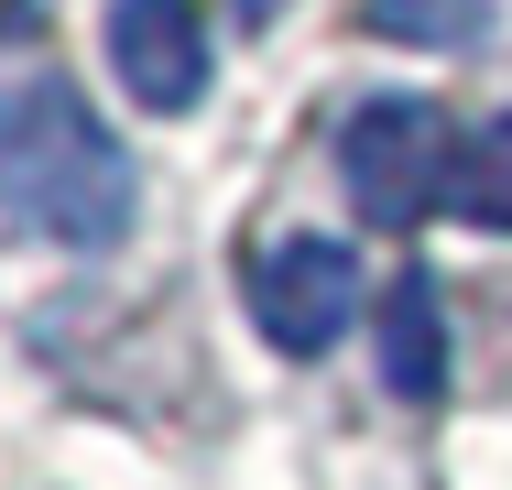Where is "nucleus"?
I'll list each match as a JSON object with an SVG mask.
<instances>
[{
    "label": "nucleus",
    "instance_id": "obj_9",
    "mask_svg": "<svg viewBox=\"0 0 512 490\" xmlns=\"http://www.w3.org/2000/svg\"><path fill=\"white\" fill-rule=\"evenodd\" d=\"M273 11H284V0H240V22H273Z\"/></svg>",
    "mask_w": 512,
    "mask_h": 490
},
{
    "label": "nucleus",
    "instance_id": "obj_4",
    "mask_svg": "<svg viewBox=\"0 0 512 490\" xmlns=\"http://www.w3.org/2000/svg\"><path fill=\"white\" fill-rule=\"evenodd\" d=\"M109 77L142 98L153 120L207 98V22L197 0H109Z\"/></svg>",
    "mask_w": 512,
    "mask_h": 490
},
{
    "label": "nucleus",
    "instance_id": "obj_3",
    "mask_svg": "<svg viewBox=\"0 0 512 490\" xmlns=\"http://www.w3.org/2000/svg\"><path fill=\"white\" fill-rule=\"evenodd\" d=\"M251 316H262V338H273L284 360H327V349L349 338V316H360V262H349V240H327V229L273 240V251L251 262Z\"/></svg>",
    "mask_w": 512,
    "mask_h": 490
},
{
    "label": "nucleus",
    "instance_id": "obj_8",
    "mask_svg": "<svg viewBox=\"0 0 512 490\" xmlns=\"http://www.w3.org/2000/svg\"><path fill=\"white\" fill-rule=\"evenodd\" d=\"M22 22H33V0H0V44H11V33H22Z\"/></svg>",
    "mask_w": 512,
    "mask_h": 490
},
{
    "label": "nucleus",
    "instance_id": "obj_7",
    "mask_svg": "<svg viewBox=\"0 0 512 490\" xmlns=\"http://www.w3.org/2000/svg\"><path fill=\"white\" fill-rule=\"evenodd\" d=\"M371 33L382 44H480L491 33V0H371Z\"/></svg>",
    "mask_w": 512,
    "mask_h": 490
},
{
    "label": "nucleus",
    "instance_id": "obj_5",
    "mask_svg": "<svg viewBox=\"0 0 512 490\" xmlns=\"http://www.w3.org/2000/svg\"><path fill=\"white\" fill-rule=\"evenodd\" d=\"M371 338H382V382L404 392V403H436V392H447V305H436V284H425V273L382 284Z\"/></svg>",
    "mask_w": 512,
    "mask_h": 490
},
{
    "label": "nucleus",
    "instance_id": "obj_6",
    "mask_svg": "<svg viewBox=\"0 0 512 490\" xmlns=\"http://www.w3.org/2000/svg\"><path fill=\"white\" fill-rule=\"evenodd\" d=\"M447 207H458V218H480V229H512V109H491V120H469V131H458Z\"/></svg>",
    "mask_w": 512,
    "mask_h": 490
},
{
    "label": "nucleus",
    "instance_id": "obj_1",
    "mask_svg": "<svg viewBox=\"0 0 512 490\" xmlns=\"http://www.w3.org/2000/svg\"><path fill=\"white\" fill-rule=\"evenodd\" d=\"M0 207L66 251H109L131 229V153L66 77L0 88Z\"/></svg>",
    "mask_w": 512,
    "mask_h": 490
},
{
    "label": "nucleus",
    "instance_id": "obj_2",
    "mask_svg": "<svg viewBox=\"0 0 512 490\" xmlns=\"http://www.w3.org/2000/svg\"><path fill=\"white\" fill-rule=\"evenodd\" d=\"M447 164H458V131H447V109H425V98H371V109H349V131H338V175L360 196V218H382V229L436 218V207H447Z\"/></svg>",
    "mask_w": 512,
    "mask_h": 490
}]
</instances>
